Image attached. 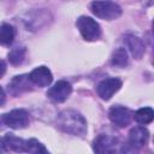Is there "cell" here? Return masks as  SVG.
<instances>
[{
	"mask_svg": "<svg viewBox=\"0 0 154 154\" xmlns=\"http://www.w3.org/2000/svg\"><path fill=\"white\" fill-rule=\"evenodd\" d=\"M76 26L85 41H96L101 36V28L91 17L81 16L76 20Z\"/></svg>",
	"mask_w": 154,
	"mask_h": 154,
	"instance_id": "obj_3",
	"label": "cell"
},
{
	"mask_svg": "<svg viewBox=\"0 0 154 154\" xmlns=\"http://www.w3.org/2000/svg\"><path fill=\"white\" fill-rule=\"evenodd\" d=\"M119 149V141L112 135L100 134L93 141V150L95 154H117Z\"/></svg>",
	"mask_w": 154,
	"mask_h": 154,
	"instance_id": "obj_4",
	"label": "cell"
},
{
	"mask_svg": "<svg viewBox=\"0 0 154 154\" xmlns=\"http://www.w3.org/2000/svg\"><path fill=\"white\" fill-rule=\"evenodd\" d=\"M4 144L7 150H12L16 153H26L28 140H23L12 134H7L4 138Z\"/></svg>",
	"mask_w": 154,
	"mask_h": 154,
	"instance_id": "obj_12",
	"label": "cell"
},
{
	"mask_svg": "<svg viewBox=\"0 0 154 154\" xmlns=\"http://www.w3.org/2000/svg\"><path fill=\"white\" fill-rule=\"evenodd\" d=\"M5 101H6V95H5L4 89L0 87V106H2L5 103Z\"/></svg>",
	"mask_w": 154,
	"mask_h": 154,
	"instance_id": "obj_20",
	"label": "cell"
},
{
	"mask_svg": "<svg viewBox=\"0 0 154 154\" xmlns=\"http://www.w3.org/2000/svg\"><path fill=\"white\" fill-rule=\"evenodd\" d=\"M2 124H4V122H2V117H1V118H0V128H1Z\"/></svg>",
	"mask_w": 154,
	"mask_h": 154,
	"instance_id": "obj_21",
	"label": "cell"
},
{
	"mask_svg": "<svg viewBox=\"0 0 154 154\" xmlns=\"http://www.w3.org/2000/svg\"><path fill=\"white\" fill-rule=\"evenodd\" d=\"M28 76H29L30 82L38 87H47L53 81V75L51 70L46 66H38L34 69Z\"/></svg>",
	"mask_w": 154,
	"mask_h": 154,
	"instance_id": "obj_9",
	"label": "cell"
},
{
	"mask_svg": "<svg viewBox=\"0 0 154 154\" xmlns=\"http://www.w3.org/2000/svg\"><path fill=\"white\" fill-rule=\"evenodd\" d=\"M72 93V87L66 81H58L53 87H51L47 91V96L55 101V102H63L65 101Z\"/></svg>",
	"mask_w": 154,
	"mask_h": 154,
	"instance_id": "obj_7",
	"label": "cell"
},
{
	"mask_svg": "<svg viewBox=\"0 0 154 154\" xmlns=\"http://www.w3.org/2000/svg\"><path fill=\"white\" fill-rule=\"evenodd\" d=\"M26 153L29 154H51L47 148L36 138H30L28 140L26 144Z\"/></svg>",
	"mask_w": 154,
	"mask_h": 154,
	"instance_id": "obj_18",
	"label": "cell"
},
{
	"mask_svg": "<svg viewBox=\"0 0 154 154\" xmlns=\"http://www.w3.org/2000/svg\"><path fill=\"white\" fill-rule=\"evenodd\" d=\"M57 126L66 134L83 136L87 132V120L75 109H64L57 117Z\"/></svg>",
	"mask_w": 154,
	"mask_h": 154,
	"instance_id": "obj_1",
	"label": "cell"
},
{
	"mask_svg": "<svg viewBox=\"0 0 154 154\" xmlns=\"http://www.w3.org/2000/svg\"><path fill=\"white\" fill-rule=\"evenodd\" d=\"M112 65L114 66H119V67H124L128 65L129 63V57H128V52L125 48H118L113 52L112 54Z\"/></svg>",
	"mask_w": 154,
	"mask_h": 154,
	"instance_id": "obj_16",
	"label": "cell"
},
{
	"mask_svg": "<svg viewBox=\"0 0 154 154\" xmlns=\"http://www.w3.org/2000/svg\"><path fill=\"white\" fill-rule=\"evenodd\" d=\"M31 82L29 79V76L28 75H20V76H14L11 82L8 83L7 85V90L10 94H12L13 96H17L24 91H28L30 90L31 88Z\"/></svg>",
	"mask_w": 154,
	"mask_h": 154,
	"instance_id": "obj_10",
	"label": "cell"
},
{
	"mask_svg": "<svg viewBox=\"0 0 154 154\" xmlns=\"http://www.w3.org/2000/svg\"><path fill=\"white\" fill-rule=\"evenodd\" d=\"M108 118L109 120L119 126V128H125L130 124L131 118H132V113L129 108L123 107V106H114L109 109L108 112Z\"/></svg>",
	"mask_w": 154,
	"mask_h": 154,
	"instance_id": "obj_8",
	"label": "cell"
},
{
	"mask_svg": "<svg viewBox=\"0 0 154 154\" xmlns=\"http://www.w3.org/2000/svg\"><path fill=\"white\" fill-rule=\"evenodd\" d=\"M5 72H6V63L2 59H0V78L5 75Z\"/></svg>",
	"mask_w": 154,
	"mask_h": 154,
	"instance_id": "obj_19",
	"label": "cell"
},
{
	"mask_svg": "<svg viewBox=\"0 0 154 154\" xmlns=\"http://www.w3.org/2000/svg\"><path fill=\"white\" fill-rule=\"evenodd\" d=\"M25 53H26V49L24 47H16V48L11 49L10 53L7 54L10 64H12L14 66L22 64L24 58H25Z\"/></svg>",
	"mask_w": 154,
	"mask_h": 154,
	"instance_id": "obj_17",
	"label": "cell"
},
{
	"mask_svg": "<svg viewBox=\"0 0 154 154\" xmlns=\"http://www.w3.org/2000/svg\"><path fill=\"white\" fill-rule=\"evenodd\" d=\"M120 88H122V81L116 77H109L102 79L97 84L96 91L102 100H109Z\"/></svg>",
	"mask_w": 154,
	"mask_h": 154,
	"instance_id": "obj_6",
	"label": "cell"
},
{
	"mask_svg": "<svg viewBox=\"0 0 154 154\" xmlns=\"http://www.w3.org/2000/svg\"><path fill=\"white\" fill-rule=\"evenodd\" d=\"M124 41H125L126 47L131 52L132 57L136 59H141L142 55L144 54V45L141 41V38H138L137 36H134V35H126Z\"/></svg>",
	"mask_w": 154,
	"mask_h": 154,
	"instance_id": "obj_13",
	"label": "cell"
},
{
	"mask_svg": "<svg viewBox=\"0 0 154 154\" xmlns=\"http://www.w3.org/2000/svg\"><path fill=\"white\" fill-rule=\"evenodd\" d=\"M149 140V132L144 126H135L129 132V141L128 144L138 149L140 147L147 144Z\"/></svg>",
	"mask_w": 154,
	"mask_h": 154,
	"instance_id": "obj_11",
	"label": "cell"
},
{
	"mask_svg": "<svg viewBox=\"0 0 154 154\" xmlns=\"http://www.w3.org/2000/svg\"><path fill=\"white\" fill-rule=\"evenodd\" d=\"M91 12L106 20H113L122 16V7L113 1H94L90 5Z\"/></svg>",
	"mask_w": 154,
	"mask_h": 154,
	"instance_id": "obj_2",
	"label": "cell"
},
{
	"mask_svg": "<svg viewBox=\"0 0 154 154\" xmlns=\"http://www.w3.org/2000/svg\"><path fill=\"white\" fill-rule=\"evenodd\" d=\"M2 122L5 125L14 130L24 129L29 124V114L25 109L22 108L12 109L2 116Z\"/></svg>",
	"mask_w": 154,
	"mask_h": 154,
	"instance_id": "obj_5",
	"label": "cell"
},
{
	"mask_svg": "<svg viewBox=\"0 0 154 154\" xmlns=\"http://www.w3.org/2000/svg\"><path fill=\"white\" fill-rule=\"evenodd\" d=\"M16 36V30L11 24L4 23L0 25V45L10 46Z\"/></svg>",
	"mask_w": 154,
	"mask_h": 154,
	"instance_id": "obj_14",
	"label": "cell"
},
{
	"mask_svg": "<svg viewBox=\"0 0 154 154\" xmlns=\"http://www.w3.org/2000/svg\"><path fill=\"white\" fill-rule=\"evenodd\" d=\"M134 118H135V120H136L138 124H142V125L149 124V123L153 120V118H154V111H153L150 107L140 108L138 111L135 112Z\"/></svg>",
	"mask_w": 154,
	"mask_h": 154,
	"instance_id": "obj_15",
	"label": "cell"
}]
</instances>
